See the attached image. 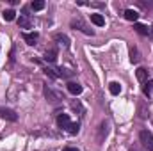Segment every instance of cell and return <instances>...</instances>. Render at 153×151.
<instances>
[{
	"label": "cell",
	"mask_w": 153,
	"mask_h": 151,
	"mask_svg": "<svg viewBox=\"0 0 153 151\" xmlns=\"http://www.w3.org/2000/svg\"><path fill=\"white\" fill-rule=\"evenodd\" d=\"M139 139H141V142H143V146H144L146 150L153 151V135L148 130H143V132L139 133Z\"/></svg>",
	"instance_id": "obj_1"
},
{
	"label": "cell",
	"mask_w": 153,
	"mask_h": 151,
	"mask_svg": "<svg viewBox=\"0 0 153 151\" xmlns=\"http://www.w3.org/2000/svg\"><path fill=\"white\" fill-rule=\"evenodd\" d=\"M71 27H73V29H78V30H82V32H84V34H87V36H94V32H93V30H91V29H89L82 20H80V18L71 20Z\"/></svg>",
	"instance_id": "obj_2"
},
{
	"label": "cell",
	"mask_w": 153,
	"mask_h": 151,
	"mask_svg": "<svg viewBox=\"0 0 153 151\" xmlns=\"http://www.w3.org/2000/svg\"><path fill=\"white\" fill-rule=\"evenodd\" d=\"M0 117H4L7 121H16L18 119V115L13 112L11 109H2V107H0Z\"/></svg>",
	"instance_id": "obj_3"
},
{
	"label": "cell",
	"mask_w": 153,
	"mask_h": 151,
	"mask_svg": "<svg viewBox=\"0 0 153 151\" xmlns=\"http://www.w3.org/2000/svg\"><path fill=\"white\" fill-rule=\"evenodd\" d=\"M57 124L61 126V128H70V117H68V114H61V115H57Z\"/></svg>",
	"instance_id": "obj_4"
},
{
	"label": "cell",
	"mask_w": 153,
	"mask_h": 151,
	"mask_svg": "<svg viewBox=\"0 0 153 151\" xmlns=\"http://www.w3.org/2000/svg\"><path fill=\"white\" fill-rule=\"evenodd\" d=\"M18 25L22 27V29H30V18L27 16V14H20V18H18Z\"/></svg>",
	"instance_id": "obj_5"
},
{
	"label": "cell",
	"mask_w": 153,
	"mask_h": 151,
	"mask_svg": "<svg viewBox=\"0 0 153 151\" xmlns=\"http://www.w3.org/2000/svg\"><path fill=\"white\" fill-rule=\"evenodd\" d=\"M23 39L27 41V44H36V41L39 39V34L38 32H29V34H23Z\"/></svg>",
	"instance_id": "obj_6"
},
{
	"label": "cell",
	"mask_w": 153,
	"mask_h": 151,
	"mask_svg": "<svg viewBox=\"0 0 153 151\" xmlns=\"http://www.w3.org/2000/svg\"><path fill=\"white\" fill-rule=\"evenodd\" d=\"M45 96H46V98H48L50 101H59V100H61V96H59L57 93H53V91H52V89H50L48 85L45 87Z\"/></svg>",
	"instance_id": "obj_7"
},
{
	"label": "cell",
	"mask_w": 153,
	"mask_h": 151,
	"mask_svg": "<svg viewBox=\"0 0 153 151\" xmlns=\"http://www.w3.org/2000/svg\"><path fill=\"white\" fill-rule=\"evenodd\" d=\"M134 29H135L141 36H150V34H152V30H150L146 25H143V23H135V25H134Z\"/></svg>",
	"instance_id": "obj_8"
},
{
	"label": "cell",
	"mask_w": 153,
	"mask_h": 151,
	"mask_svg": "<svg viewBox=\"0 0 153 151\" xmlns=\"http://www.w3.org/2000/svg\"><path fill=\"white\" fill-rule=\"evenodd\" d=\"M45 61H48V62H55V61H57V50H55V48L46 50V53H45Z\"/></svg>",
	"instance_id": "obj_9"
},
{
	"label": "cell",
	"mask_w": 153,
	"mask_h": 151,
	"mask_svg": "<svg viewBox=\"0 0 153 151\" xmlns=\"http://www.w3.org/2000/svg\"><path fill=\"white\" fill-rule=\"evenodd\" d=\"M68 91H70V93H71V94H80V93H82V85H80V84H76V82H70V84H68Z\"/></svg>",
	"instance_id": "obj_10"
},
{
	"label": "cell",
	"mask_w": 153,
	"mask_h": 151,
	"mask_svg": "<svg viewBox=\"0 0 153 151\" xmlns=\"http://www.w3.org/2000/svg\"><path fill=\"white\" fill-rule=\"evenodd\" d=\"M125 18H126L128 21H137L139 13H137V11H134V9H126V11H125Z\"/></svg>",
	"instance_id": "obj_11"
},
{
	"label": "cell",
	"mask_w": 153,
	"mask_h": 151,
	"mask_svg": "<svg viewBox=\"0 0 153 151\" xmlns=\"http://www.w3.org/2000/svg\"><path fill=\"white\" fill-rule=\"evenodd\" d=\"M91 21L96 25V27H103L105 25V18L102 14H91Z\"/></svg>",
	"instance_id": "obj_12"
},
{
	"label": "cell",
	"mask_w": 153,
	"mask_h": 151,
	"mask_svg": "<svg viewBox=\"0 0 153 151\" xmlns=\"http://www.w3.org/2000/svg\"><path fill=\"white\" fill-rule=\"evenodd\" d=\"M137 109H139V115H141L143 119H146V117L150 115V109H148V105H144L143 101H139V105H137Z\"/></svg>",
	"instance_id": "obj_13"
},
{
	"label": "cell",
	"mask_w": 153,
	"mask_h": 151,
	"mask_svg": "<svg viewBox=\"0 0 153 151\" xmlns=\"http://www.w3.org/2000/svg\"><path fill=\"white\" fill-rule=\"evenodd\" d=\"M53 39L59 41V44H62V46H66V48L70 46V39H68V36H64V34H55Z\"/></svg>",
	"instance_id": "obj_14"
},
{
	"label": "cell",
	"mask_w": 153,
	"mask_h": 151,
	"mask_svg": "<svg viewBox=\"0 0 153 151\" xmlns=\"http://www.w3.org/2000/svg\"><path fill=\"white\" fill-rule=\"evenodd\" d=\"M135 76H137V80H139V82H144V80L148 78V71H146L144 68H139V70L135 71Z\"/></svg>",
	"instance_id": "obj_15"
},
{
	"label": "cell",
	"mask_w": 153,
	"mask_h": 151,
	"mask_svg": "<svg viewBox=\"0 0 153 151\" xmlns=\"http://www.w3.org/2000/svg\"><path fill=\"white\" fill-rule=\"evenodd\" d=\"M2 16H4V20H7V21H13V20L16 18V13H14L13 9H7V11H4V13H2Z\"/></svg>",
	"instance_id": "obj_16"
},
{
	"label": "cell",
	"mask_w": 153,
	"mask_h": 151,
	"mask_svg": "<svg viewBox=\"0 0 153 151\" xmlns=\"http://www.w3.org/2000/svg\"><path fill=\"white\" fill-rule=\"evenodd\" d=\"M109 91H111L112 94H119V93H121V85H119L117 82H111V85H109Z\"/></svg>",
	"instance_id": "obj_17"
},
{
	"label": "cell",
	"mask_w": 153,
	"mask_h": 151,
	"mask_svg": "<svg viewBox=\"0 0 153 151\" xmlns=\"http://www.w3.org/2000/svg\"><path fill=\"white\" fill-rule=\"evenodd\" d=\"M130 59H132V62H134V64H137V62L141 61V55H139L137 48H132V57H130Z\"/></svg>",
	"instance_id": "obj_18"
},
{
	"label": "cell",
	"mask_w": 153,
	"mask_h": 151,
	"mask_svg": "<svg viewBox=\"0 0 153 151\" xmlns=\"http://www.w3.org/2000/svg\"><path fill=\"white\" fill-rule=\"evenodd\" d=\"M100 128H102V130H100V139L107 137V133H109V124H107V123H102Z\"/></svg>",
	"instance_id": "obj_19"
},
{
	"label": "cell",
	"mask_w": 153,
	"mask_h": 151,
	"mask_svg": "<svg viewBox=\"0 0 153 151\" xmlns=\"http://www.w3.org/2000/svg\"><path fill=\"white\" fill-rule=\"evenodd\" d=\"M30 7H32V11H41V9L45 7V2H41V0L32 2V4H30Z\"/></svg>",
	"instance_id": "obj_20"
},
{
	"label": "cell",
	"mask_w": 153,
	"mask_h": 151,
	"mask_svg": "<svg viewBox=\"0 0 153 151\" xmlns=\"http://www.w3.org/2000/svg\"><path fill=\"white\" fill-rule=\"evenodd\" d=\"M78 130H80V124H78V123H71V124H70V128H68V132H70L71 135L78 133Z\"/></svg>",
	"instance_id": "obj_21"
},
{
	"label": "cell",
	"mask_w": 153,
	"mask_h": 151,
	"mask_svg": "<svg viewBox=\"0 0 153 151\" xmlns=\"http://www.w3.org/2000/svg\"><path fill=\"white\" fill-rule=\"evenodd\" d=\"M152 89H153V80H150V82H146V85H144V94H148V96H150Z\"/></svg>",
	"instance_id": "obj_22"
},
{
	"label": "cell",
	"mask_w": 153,
	"mask_h": 151,
	"mask_svg": "<svg viewBox=\"0 0 153 151\" xmlns=\"http://www.w3.org/2000/svg\"><path fill=\"white\" fill-rule=\"evenodd\" d=\"M45 73H46V76H50V78H57L59 76V73H55V70H45Z\"/></svg>",
	"instance_id": "obj_23"
},
{
	"label": "cell",
	"mask_w": 153,
	"mask_h": 151,
	"mask_svg": "<svg viewBox=\"0 0 153 151\" xmlns=\"http://www.w3.org/2000/svg\"><path fill=\"white\" fill-rule=\"evenodd\" d=\"M128 151H143V148H141L139 144H134V146H130V150Z\"/></svg>",
	"instance_id": "obj_24"
},
{
	"label": "cell",
	"mask_w": 153,
	"mask_h": 151,
	"mask_svg": "<svg viewBox=\"0 0 153 151\" xmlns=\"http://www.w3.org/2000/svg\"><path fill=\"white\" fill-rule=\"evenodd\" d=\"M62 151H78L76 148H71V146H68V148H64Z\"/></svg>",
	"instance_id": "obj_25"
}]
</instances>
